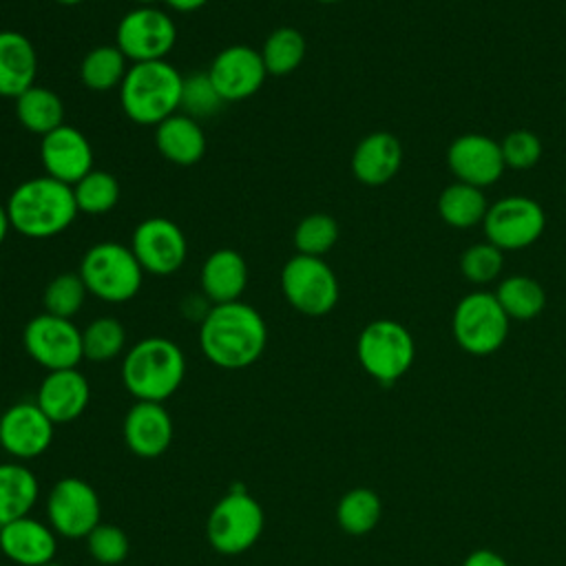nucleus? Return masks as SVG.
Listing matches in <instances>:
<instances>
[{"label":"nucleus","instance_id":"f257e3e1","mask_svg":"<svg viewBox=\"0 0 566 566\" xmlns=\"http://www.w3.org/2000/svg\"><path fill=\"white\" fill-rule=\"evenodd\" d=\"M265 345L268 325L245 301L210 305L199 321V347L214 367L245 369L263 356Z\"/></svg>","mask_w":566,"mask_h":566},{"label":"nucleus","instance_id":"f03ea898","mask_svg":"<svg viewBox=\"0 0 566 566\" xmlns=\"http://www.w3.org/2000/svg\"><path fill=\"white\" fill-rule=\"evenodd\" d=\"M11 230L27 239H51L77 217L73 186L49 175L20 181L4 201Z\"/></svg>","mask_w":566,"mask_h":566},{"label":"nucleus","instance_id":"7ed1b4c3","mask_svg":"<svg viewBox=\"0 0 566 566\" xmlns=\"http://www.w3.org/2000/svg\"><path fill=\"white\" fill-rule=\"evenodd\" d=\"M184 378L186 356L166 336H146L122 358V382L135 400L164 402L177 394Z\"/></svg>","mask_w":566,"mask_h":566},{"label":"nucleus","instance_id":"20e7f679","mask_svg":"<svg viewBox=\"0 0 566 566\" xmlns=\"http://www.w3.org/2000/svg\"><path fill=\"white\" fill-rule=\"evenodd\" d=\"M184 75L168 60L135 62L119 86L124 115L139 126H157L181 108Z\"/></svg>","mask_w":566,"mask_h":566},{"label":"nucleus","instance_id":"39448f33","mask_svg":"<svg viewBox=\"0 0 566 566\" xmlns=\"http://www.w3.org/2000/svg\"><path fill=\"white\" fill-rule=\"evenodd\" d=\"M77 272L88 294L104 303H126L135 298L146 274L130 245L117 241H99L91 245L84 252Z\"/></svg>","mask_w":566,"mask_h":566},{"label":"nucleus","instance_id":"423d86ee","mask_svg":"<svg viewBox=\"0 0 566 566\" xmlns=\"http://www.w3.org/2000/svg\"><path fill=\"white\" fill-rule=\"evenodd\" d=\"M265 513L245 489L228 491L206 517V537L219 555H241L263 535Z\"/></svg>","mask_w":566,"mask_h":566},{"label":"nucleus","instance_id":"0eeeda50","mask_svg":"<svg viewBox=\"0 0 566 566\" xmlns=\"http://www.w3.org/2000/svg\"><path fill=\"white\" fill-rule=\"evenodd\" d=\"M360 367L380 385H394L402 378L416 356L409 329L391 318H378L363 327L356 340Z\"/></svg>","mask_w":566,"mask_h":566},{"label":"nucleus","instance_id":"6e6552de","mask_svg":"<svg viewBox=\"0 0 566 566\" xmlns=\"http://www.w3.org/2000/svg\"><path fill=\"white\" fill-rule=\"evenodd\" d=\"M281 292L303 316H325L338 303V279L323 256L294 254L281 270Z\"/></svg>","mask_w":566,"mask_h":566},{"label":"nucleus","instance_id":"1a4fd4ad","mask_svg":"<svg viewBox=\"0 0 566 566\" xmlns=\"http://www.w3.org/2000/svg\"><path fill=\"white\" fill-rule=\"evenodd\" d=\"M509 316L491 292H471L453 310L451 329L455 343L473 354L486 356L497 352L509 336Z\"/></svg>","mask_w":566,"mask_h":566},{"label":"nucleus","instance_id":"9d476101","mask_svg":"<svg viewBox=\"0 0 566 566\" xmlns=\"http://www.w3.org/2000/svg\"><path fill=\"white\" fill-rule=\"evenodd\" d=\"M175 42V20L159 7H135L122 15L115 29V46L130 64L166 60Z\"/></svg>","mask_w":566,"mask_h":566},{"label":"nucleus","instance_id":"9b49d317","mask_svg":"<svg viewBox=\"0 0 566 566\" xmlns=\"http://www.w3.org/2000/svg\"><path fill=\"white\" fill-rule=\"evenodd\" d=\"M46 522L57 537L84 539L102 522L97 491L82 478H60L46 493Z\"/></svg>","mask_w":566,"mask_h":566},{"label":"nucleus","instance_id":"f8f14e48","mask_svg":"<svg viewBox=\"0 0 566 566\" xmlns=\"http://www.w3.org/2000/svg\"><path fill=\"white\" fill-rule=\"evenodd\" d=\"M24 352L46 371L71 369L84 360L82 329L71 318L53 314L33 316L22 332Z\"/></svg>","mask_w":566,"mask_h":566},{"label":"nucleus","instance_id":"ddd939ff","mask_svg":"<svg viewBox=\"0 0 566 566\" xmlns=\"http://www.w3.org/2000/svg\"><path fill=\"white\" fill-rule=\"evenodd\" d=\"M482 226L489 243L495 248L522 250L542 237L546 228V214L535 199L513 195L489 206Z\"/></svg>","mask_w":566,"mask_h":566},{"label":"nucleus","instance_id":"4468645a","mask_svg":"<svg viewBox=\"0 0 566 566\" xmlns=\"http://www.w3.org/2000/svg\"><path fill=\"white\" fill-rule=\"evenodd\" d=\"M130 250L144 272L153 276H170L186 263L188 239L172 219L148 217L135 226Z\"/></svg>","mask_w":566,"mask_h":566},{"label":"nucleus","instance_id":"2eb2a0df","mask_svg":"<svg viewBox=\"0 0 566 566\" xmlns=\"http://www.w3.org/2000/svg\"><path fill=\"white\" fill-rule=\"evenodd\" d=\"M206 73L226 104L256 95L268 77L261 51L250 44H230L221 49Z\"/></svg>","mask_w":566,"mask_h":566},{"label":"nucleus","instance_id":"dca6fc26","mask_svg":"<svg viewBox=\"0 0 566 566\" xmlns=\"http://www.w3.org/2000/svg\"><path fill=\"white\" fill-rule=\"evenodd\" d=\"M55 424L38 402H15L0 416V449L18 462L42 455L53 442Z\"/></svg>","mask_w":566,"mask_h":566},{"label":"nucleus","instance_id":"f3484780","mask_svg":"<svg viewBox=\"0 0 566 566\" xmlns=\"http://www.w3.org/2000/svg\"><path fill=\"white\" fill-rule=\"evenodd\" d=\"M40 161L44 166V175L69 186L77 184L86 172L95 168L91 142L80 128L71 124H62L42 137Z\"/></svg>","mask_w":566,"mask_h":566},{"label":"nucleus","instance_id":"a211bd4d","mask_svg":"<svg viewBox=\"0 0 566 566\" xmlns=\"http://www.w3.org/2000/svg\"><path fill=\"white\" fill-rule=\"evenodd\" d=\"M447 164L458 181L475 188L495 184L506 168L500 144L480 133H467L453 139L447 150Z\"/></svg>","mask_w":566,"mask_h":566},{"label":"nucleus","instance_id":"6ab92c4d","mask_svg":"<svg viewBox=\"0 0 566 566\" xmlns=\"http://www.w3.org/2000/svg\"><path fill=\"white\" fill-rule=\"evenodd\" d=\"M175 424L164 402L135 400L122 422L124 444L137 458H159L172 442Z\"/></svg>","mask_w":566,"mask_h":566},{"label":"nucleus","instance_id":"aec40b11","mask_svg":"<svg viewBox=\"0 0 566 566\" xmlns=\"http://www.w3.org/2000/svg\"><path fill=\"white\" fill-rule=\"evenodd\" d=\"M88 400L91 385L77 367L46 371L35 394L38 407L53 420V424L77 420L86 411Z\"/></svg>","mask_w":566,"mask_h":566},{"label":"nucleus","instance_id":"412c9836","mask_svg":"<svg viewBox=\"0 0 566 566\" xmlns=\"http://www.w3.org/2000/svg\"><path fill=\"white\" fill-rule=\"evenodd\" d=\"M0 553L15 566H42L55 559L57 535L38 517H20L0 526Z\"/></svg>","mask_w":566,"mask_h":566},{"label":"nucleus","instance_id":"4be33fe9","mask_svg":"<svg viewBox=\"0 0 566 566\" xmlns=\"http://www.w3.org/2000/svg\"><path fill=\"white\" fill-rule=\"evenodd\" d=\"M199 287L212 305L241 301L248 287V263L243 254L232 248L212 250L201 263Z\"/></svg>","mask_w":566,"mask_h":566},{"label":"nucleus","instance_id":"5701e85b","mask_svg":"<svg viewBox=\"0 0 566 566\" xmlns=\"http://www.w3.org/2000/svg\"><path fill=\"white\" fill-rule=\"evenodd\" d=\"M402 164V146L396 135L376 130L365 135L352 155V172L365 186H382L396 177Z\"/></svg>","mask_w":566,"mask_h":566},{"label":"nucleus","instance_id":"b1692460","mask_svg":"<svg viewBox=\"0 0 566 566\" xmlns=\"http://www.w3.org/2000/svg\"><path fill=\"white\" fill-rule=\"evenodd\" d=\"M38 51L33 42L15 31H0V97L15 99L35 84Z\"/></svg>","mask_w":566,"mask_h":566},{"label":"nucleus","instance_id":"393cba45","mask_svg":"<svg viewBox=\"0 0 566 566\" xmlns=\"http://www.w3.org/2000/svg\"><path fill=\"white\" fill-rule=\"evenodd\" d=\"M155 146L166 161L186 168L203 157L206 135L199 119L179 111L155 126Z\"/></svg>","mask_w":566,"mask_h":566},{"label":"nucleus","instance_id":"a878e982","mask_svg":"<svg viewBox=\"0 0 566 566\" xmlns=\"http://www.w3.org/2000/svg\"><path fill=\"white\" fill-rule=\"evenodd\" d=\"M40 482L24 462H0V526L31 515Z\"/></svg>","mask_w":566,"mask_h":566},{"label":"nucleus","instance_id":"bb28decb","mask_svg":"<svg viewBox=\"0 0 566 566\" xmlns=\"http://www.w3.org/2000/svg\"><path fill=\"white\" fill-rule=\"evenodd\" d=\"M13 102L18 122L33 135L44 137L64 124V102L55 91L46 86L33 84Z\"/></svg>","mask_w":566,"mask_h":566},{"label":"nucleus","instance_id":"cd10ccee","mask_svg":"<svg viewBox=\"0 0 566 566\" xmlns=\"http://www.w3.org/2000/svg\"><path fill=\"white\" fill-rule=\"evenodd\" d=\"M489 210L482 188L455 181L447 186L438 197V214L451 228H473L484 221Z\"/></svg>","mask_w":566,"mask_h":566},{"label":"nucleus","instance_id":"c85d7f7f","mask_svg":"<svg viewBox=\"0 0 566 566\" xmlns=\"http://www.w3.org/2000/svg\"><path fill=\"white\" fill-rule=\"evenodd\" d=\"M128 60L115 44H99L91 49L80 62V82L97 93L119 88L126 73Z\"/></svg>","mask_w":566,"mask_h":566},{"label":"nucleus","instance_id":"c756f323","mask_svg":"<svg viewBox=\"0 0 566 566\" xmlns=\"http://www.w3.org/2000/svg\"><path fill=\"white\" fill-rule=\"evenodd\" d=\"M382 515V502L376 491L367 486L349 489L336 504V522L347 535L360 537L376 528Z\"/></svg>","mask_w":566,"mask_h":566},{"label":"nucleus","instance_id":"7c9ffc66","mask_svg":"<svg viewBox=\"0 0 566 566\" xmlns=\"http://www.w3.org/2000/svg\"><path fill=\"white\" fill-rule=\"evenodd\" d=\"M495 298L506 312V316L515 321H531L537 314H542L546 305L544 287L535 279L524 274H513L500 281Z\"/></svg>","mask_w":566,"mask_h":566},{"label":"nucleus","instance_id":"2f4dec72","mask_svg":"<svg viewBox=\"0 0 566 566\" xmlns=\"http://www.w3.org/2000/svg\"><path fill=\"white\" fill-rule=\"evenodd\" d=\"M307 53V42L305 35L294 29V27H279L274 29L263 46H261V57L265 64L268 75H290L292 71H296Z\"/></svg>","mask_w":566,"mask_h":566},{"label":"nucleus","instance_id":"473e14b6","mask_svg":"<svg viewBox=\"0 0 566 566\" xmlns=\"http://www.w3.org/2000/svg\"><path fill=\"white\" fill-rule=\"evenodd\" d=\"M126 349V329L115 316H97L82 329L84 360L108 363Z\"/></svg>","mask_w":566,"mask_h":566},{"label":"nucleus","instance_id":"72a5a7b5","mask_svg":"<svg viewBox=\"0 0 566 566\" xmlns=\"http://www.w3.org/2000/svg\"><path fill=\"white\" fill-rule=\"evenodd\" d=\"M77 210L84 214H106L119 201V181L113 172L93 168L77 184H73Z\"/></svg>","mask_w":566,"mask_h":566},{"label":"nucleus","instance_id":"f704fd0d","mask_svg":"<svg viewBox=\"0 0 566 566\" xmlns=\"http://www.w3.org/2000/svg\"><path fill=\"white\" fill-rule=\"evenodd\" d=\"M86 296L88 290L80 272H60L46 283L42 292V305L46 314L73 321V316L82 310Z\"/></svg>","mask_w":566,"mask_h":566},{"label":"nucleus","instance_id":"c9c22d12","mask_svg":"<svg viewBox=\"0 0 566 566\" xmlns=\"http://www.w3.org/2000/svg\"><path fill=\"white\" fill-rule=\"evenodd\" d=\"M292 241H294L296 254L323 256L338 241V223L332 214L312 212L296 223Z\"/></svg>","mask_w":566,"mask_h":566},{"label":"nucleus","instance_id":"e433bc0d","mask_svg":"<svg viewBox=\"0 0 566 566\" xmlns=\"http://www.w3.org/2000/svg\"><path fill=\"white\" fill-rule=\"evenodd\" d=\"M223 97L214 88L212 80L206 71H195L190 75H184V88H181V113L195 117V119H208L219 113L223 106Z\"/></svg>","mask_w":566,"mask_h":566},{"label":"nucleus","instance_id":"4c0bfd02","mask_svg":"<svg viewBox=\"0 0 566 566\" xmlns=\"http://www.w3.org/2000/svg\"><path fill=\"white\" fill-rule=\"evenodd\" d=\"M84 539L91 559L102 566H117L130 553V539L126 531L117 524L99 522Z\"/></svg>","mask_w":566,"mask_h":566},{"label":"nucleus","instance_id":"58836bf2","mask_svg":"<svg viewBox=\"0 0 566 566\" xmlns=\"http://www.w3.org/2000/svg\"><path fill=\"white\" fill-rule=\"evenodd\" d=\"M502 265H504L502 250L489 241L467 248L460 256V270L464 279L480 285L495 281L502 272Z\"/></svg>","mask_w":566,"mask_h":566},{"label":"nucleus","instance_id":"ea45409f","mask_svg":"<svg viewBox=\"0 0 566 566\" xmlns=\"http://www.w3.org/2000/svg\"><path fill=\"white\" fill-rule=\"evenodd\" d=\"M500 148H502L504 164L509 168H515V170H528L542 157V142H539V137L535 133L526 130V128L511 130L502 139Z\"/></svg>","mask_w":566,"mask_h":566},{"label":"nucleus","instance_id":"a19ab883","mask_svg":"<svg viewBox=\"0 0 566 566\" xmlns=\"http://www.w3.org/2000/svg\"><path fill=\"white\" fill-rule=\"evenodd\" d=\"M462 566H509L506 559L502 555H497L495 551H489V548H478L473 553L467 555L464 564Z\"/></svg>","mask_w":566,"mask_h":566},{"label":"nucleus","instance_id":"79ce46f5","mask_svg":"<svg viewBox=\"0 0 566 566\" xmlns=\"http://www.w3.org/2000/svg\"><path fill=\"white\" fill-rule=\"evenodd\" d=\"M168 9L177 11V13H192V11H199L203 9L210 0H161Z\"/></svg>","mask_w":566,"mask_h":566},{"label":"nucleus","instance_id":"37998d69","mask_svg":"<svg viewBox=\"0 0 566 566\" xmlns=\"http://www.w3.org/2000/svg\"><path fill=\"white\" fill-rule=\"evenodd\" d=\"M9 230H11V223H9V214H7V208H4V203H0V245L4 243V239H7Z\"/></svg>","mask_w":566,"mask_h":566},{"label":"nucleus","instance_id":"c03bdc74","mask_svg":"<svg viewBox=\"0 0 566 566\" xmlns=\"http://www.w3.org/2000/svg\"><path fill=\"white\" fill-rule=\"evenodd\" d=\"M137 7H155L157 2H161V0H133Z\"/></svg>","mask_w":566,"mask_h":566},{"label":"nucleus","instance_id":"a18cd8bd","mask_svg":"<svg viewBox=\"0 0 566 566\" xmlns=\"http://www.w3.org/2000/svg\"><path fill=\"white\" fill-rule=\"evenodd\" d=\"M57 4H64V7H75V4H82L84 0H55Z\"/></svg>","mask_w":566,"mask_h":566},{"label":"nucleus","instance_id":"49530a36","mask_svg":"<svg viewBox=\"0 0 566 566\" xmlns=\"http://www.w3.org/2000/svg\"><path fill=\"white\" fill-rule=\"evenodd\" d=\"M42 566H64V564H60V562H55V559H51V562H46V564H42Z\"/></svg>","mask_w":566,"mask_h":566},{"label":"nucleus","instance_id":"de8ad7c7","mask_svg":"<svg viewBox=\"0 0 566 566\" xmlns=\"http://www.w3.org/2000/svg\"><path fill=\"white\" fill-rule=\"evenodd\" d=\"M318 2H327L329 4V2H340V0H318Z\"/></svg>","mask_w":566,"mask_h":566},{"label":"nucleus","instance_id":"09e8293b","mask_svg":"<svg viewBox=\"0 0 566 566\" xmlns=\"http://www.w3.org/2000/svg\"><path fill=\"white\" fill-rule=\"evenodd\" d=\"M0 566H9V564H0Z\"/></svg>","mask_w":566,"mask_h":566}]
</instances>
